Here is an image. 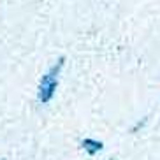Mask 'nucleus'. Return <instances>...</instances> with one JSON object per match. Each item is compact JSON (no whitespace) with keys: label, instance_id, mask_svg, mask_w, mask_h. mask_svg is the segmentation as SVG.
<instances>
[{"label":"nucleus","instance_id":"7ed1b4c3","mask_svg":"<svg viewBox=\"0 0 160 160\" xmlns=\"http://www.w3.org/2000/svg\"><path fill=\"white\" fill-rule=\"evenodd\" d=\"M109 160H113V158H109Z\"/></svg>","mask_w":160,"mask_h":160},{"label":"nucleus","instance_id":"f257e3e1","mask_svg":"<svg viewBox=\"0 0 160 160\" xmlns=\"http://www.w3.org/2000/svg\"><path fill=\"white\" fill-rule=\"evenodd\" d=\"M63 63H65V58L60 57L49 69H48L46 74L41 78L39 88H37V99L41 104H48L53 99V95H55L57 86H58V79H60V72H62V69H63Z\"/></svg>","mask_w":160,"mask_h":160},{"label":"nucleus","instance_id":"f03ea898","mask_svg":"<svg viewBox=\"0 0 160 160\" xmlns=\"http://www.w3.org/2000/svg\"><path fill=\"white\" fill-rule=\"evenodd\" d=\"M81 146H83V150H85L88 155H95V153H99V151L104 148V144L100 141H97V139H90V137L83 139V141H81Z\"/></svg>","mask_w":160,"mask_h":160}]
</instances>
